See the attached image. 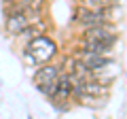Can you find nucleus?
Segmentation results:
<instances>
[{
    "label": "nucleus",
    "instance_id": "obj_1",
    "mask_svg": "<svg viewBox=\"0 0 127 119\" xmlns=\"http://www.w3.org/2000/svg\"><path fill=\"white\" fill-rule=\"evenodd\" d=\"M119 41L117 28L112 21H106L102 26H93L81 32V45L78 51H87V53H102V55H112L110 51L114 49Z\"/></svg>",
    "mask_w": 127,
    "mask_h": 119
},
{
    "label": "nucleus",
    "instance_id": "obj_2",
    "mask_svg": "<svg viewBox=\"0 0 127 119\" xmlns=\"http://www.w3.org/2000/svg\"><path fill=\"white\" fill-rule=\"evenodd\" d=\"M57 55H59V45L49 34L32 36L23 45V58H26V62L32 64V66H36V68L42 66V64H51Z\"/></svg>",
    "mask_w": 127,
    "mask_h": 119
},
{
    "label": "nucleus",
    "instance_id": "obj_3",
    "mask_svg": "<svg viewBox=\"0 0 127 119\" xmlns=\"http://www.w3.org/2000/svg\"><path fill=\"white\" fill-rule=\"evenodd\" d=\"M62 66L55 64V62H51V64H42L36 68V72H34V85L38 87V92H42L45 87H49L51 83H55L59 79V74H62Z\"/></svg>",
    "mask_w": 127,
    "mask_h": 119
},
{
    "label": "nucleus",
    "instance_id": "obj_4",
    "mask_svg": "<svg viewBox=\"0 0 127 119\" xmlns=\"http://www.w3.org/2000/svg\"><path fill=\"white\" fill-rule=\"evenodd\" d=\"M83 4L89 9H114L119 0H83Z\"/></svg>",
    "mask_w": 127,
    "mask_h": 119
},
{
    "label": "nucleus",
    "instance_id": "obj_5",
    "mask_svg": "<svg viewBox=\"0 0 127 119\" xmlns=\"http://www.w3.org/2000/svg\"><path fill=\"white\" fill-rule=\"evenodd\" d=\"M4 2H6V6H9V4H17V2H21V0H4Z\"/></svg>",
    "mask_w": 127,
    "mask_h": 119
},
{
    "label": "nucleus",
    "instance_id": "obj_6",
    "mask_svg": "<svg viewBox=\"0 0 127 119\" xmlns=\"http://www.w3.org/2000/svg\"><path fill=\"white\" fill-rule=\"evenodd\" d=\"M30 119H32V117H30Z\"/></svg>",
    "mask_w": 127,
    "mask_h": 119
}]
</instances>
